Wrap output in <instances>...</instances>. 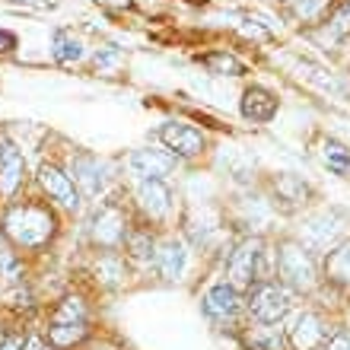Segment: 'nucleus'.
Instances as JSON below:
<instances>
[{
    "instance_id": "1",
    "label": "nucleus",
    "mask_w": 350,
    "mask_h": 350,
    "mask_svg": "<svg viewBox=\"0 0 350 350\" xmlns=\"http://www.w3.org/2000/svg\"><path fill=\"white\" fill-rule=\"evenodd\" d=\"M0 232L16 245L26 258L45 255L61 236L55 204L45 198H16L0 213Z\"/></svg>"
},
{
    "instance_id": "2",
    "label": "nucleus",
    "mask_w": 350,
    "mask_h": 350,
    "mask_svg": "<svg viewBox=\"0 0 350 350\" xmlns=\"http://www.w3.org/2000/svg\"><path fill=\"white\" fill-rule=\"evenodd\" d=\"M261 280H274V252H267L261 236H245L226 255V284L245 296Z\"/></svg>"
},
{
    "instance_id": "3",
    "label": "nucleus",
    "mask_w": 350,
    "mask_h": 350,
    "mask_svg": "<svg viewBox=\"0 0 350 350\" xmlns=\"http://www.w3.org/2000/svg\"><path fill=\"white\" fill-rule=\"evenodd\" d=\"M131 226H134V213H131L128 204L118 201V198H102L90 213L86 239L96 252H121Z\"/></svg>"
},
{
    "instance_id": "4",
    "label": "nucleus",
    "mask_w": 350,
    "mask_h": 350,
    "mask_svg": "<svg viewBox=\"0 0 350 350\" xmlns=\"http://www.w3.org/2000/svg\"><path fill=\"white\" fill-rule=\"evenodd\" d=\"M274 277L284 286H290L296 296L312 293L319 286V280H322L315 255L299 239H280L274 245Z\"/></svg>"
},
{
    "instance_id": "5",
    "label": "nucleus",
    "mask_w": 350,
    "mask_h": 350,
    "mask_svg": "<svg viewBox=\"0 0 350 350\" xmlns=\"http://www.w3.org/2000/svg\"><path fill=\"white\" fill-rule=\"evenodd\" d=\"M296 303V293L280 280H261L245 293V315L249 322L261 325H280L290 315Z\"/></svg>"
},
{
    "instance_id": "6",
    "label": "nucleus",
    "mask_w": 350,
    "mask_h": 350,
    "mask_svg": "<svg viewBox=\"0 0 350 350\" xmlns=\"http://www.w3.org/2000/svg\"><path fill=\"white\" fill-rule=\"evenodd\" d=\"M36 182H38V188H42V194H45V201H51L55 207H61V211L77 213L83 207V194L77 191V185H74V178H70V172H67V166H61L55 159H42V163H38Z\"/></svg>"
},
{
    "instance_id": "7",
    "label": "nucleus",
    "mask_w": 350,
    "mask_h": 350,
    "mask_svg": "<svg viewBox=\"0 0 350 350\" xmlns=\"http://www.w3.org/2000/svg\"><path fill=\"white\" fill-rule=\"evenodd\" d=\"M67 172L74 178L77 191L83 194V201H102L105 191H109V166H105V159H99L96 153H83V150H77L74 157L67 159Z\"/></svg>"
},
{
    "instance_id": "8",
    "label": "nucleus",
    "mask_w": 350,
    "mask_h": 350,
    "mask_svg": "<svg viewBox=\"0 0 350 350\" xmlns=\"http://www.w3.org/2000/svg\"><path fill=\"white\" fill-rule=\"evenodd\" d=\"M172 207H175V194L166 182L159 178H150V182H137L134 188V213L137 220L144 223H166L172 217Z\"/></svg>"
},
{
    "instance_id": "9",
    "label": "nucleus",
    "mask_w": 350,
    "mask_h": 350,
    "mask_svg": "<svg viewBox=\"0 0 350 350\" xmlns=\"http://www.w3.org/2000/svg\"><path fill=\"white\" fill-rule=\"evenodd\" d=\"M26 182H29L26 153L0 131V198H3V204L16 201L19 191L26 188Z\"/></svg>"
},
{
    "instance_id": "10",
    "label": "nucleus",
    "mask_w": 350,
    "mask_h": 350,
    "mask_svg": "<svg viewBox=\"0 0 350 350\" xmlns=\"http://www.w3.org/2000/svg\"><path fill=\"white\" fill-rule=\"evenodd\" d=\"M201 312L217 325H230L245 312V296L230 286L226 280H217L213 286H207L201 296Z\"/></svg>"
},
{
    "instance_id": "11",
    "label": "nucleus",
    "mask_w": 350,
    "mask_h": 350,
    "mask_svg": "<svg viewBox=\"0 0 350 350\" xmlns=\"http://www.w3.org/2000/svg\"><path fill=\"white\" fill-rule=\"evenodd\" d=\"M159 140L175 159H198L207 153V134L185 121H166L159 128Z\"/></svg>"
},
{
    "instance_id": "12",
    "label": "nucleus",
    "mask_w": 350,
    "mask_h": 350,
    "mask_svg": "<svg viewBox=\"0 0 350 350\" xmlns=\"http://www.w3.org/2000/svg\"><path fill=\"white\" fill-rule=\"evenodd\" d=\"M124 166H128V172L134 175L137 182H150V178L166 182L169 175L178 169V159H175L166 147H140L124 159Z\"/></svg>"
},
{
    "instance_id": "13",
    "label": "nucleus",
    "mask_w": 350,
    "mask_h": 350,
    "mask_svg": "<svg viewBox=\"0 0 350 350\" xmlns=\"http://www.w3.org/2000/svg\"><path fill=\"white\" fill-rule=\"evenodd\" d=\"M341 213L338 211H325V213H315L309 220L303 223V232H299V242L306 249L319 255V252H332L338 245V236H341Z\"/></svg>"
},
{
    "instance_id": "14",
    "label": "nucleus",
    "mask_w": 350,
    "mask_h": 350,
    "mask_svg": "<svg viewBox=\"0 0 350 350\" xmlns=\"http://www.w3.org/2000/svg\"><path fill=\"white\" fill-rule=\"evenodd\" d=\"M150 267L163 284H178L185 277V267H188V245L182 236H163Z\"/></svg>"
},
{
    "instance_id": "15",
    "label": "nucleus",
    "mask_w": 350,
    "mask_h": 350,
    "mask_svg": "<svg viewBox=\"0 0 350 350\" xmlns=\"http://www.w3.org/2000/svg\"><path fill=\"white\" fill-rule=\"evenodd\" d=\"M334 334V328L325 322L319 312L306 309V312L296 315L293 328L286 332V344L293 350H315V347H325V341Z\"/></svg>"
},
{
    "instance_id": "16",
    "label": "nucleus",
    "mask_w": 350,
    "mask_h": 350,
    "mask_svg": "<svg viewBox=\"0 0 350 350\" xmlns=\"http://www.w3.org/2000/svg\"><path fill=\"white\" fill-rule=\"evenodd\" d=\"M45 325H74V322H90V299L80 290H64L55 303H45L42 312Z\"/></svg>"
},
{
    "instance_id": "17",
    "label": "nucleus",
    "mask_w": 350,
    "mask_h": 350,
    "mask_svg": "<svg viewBox=\"0 0 350 350\" xmlns=\"http://www.w3.org/2000/svg\"><path fill=\"white\" fill-rule=\"evenodd\" d=\"M157 245H159L157 230H153L150 223H144V220H137V217H134V226L128 230V236H124V245H121L124 258L134 261V265H153Z\"/></svg>"
},
{
    "instance_id": "18",
    "label": "nucleus",
    "mask_w": 350,
    "mask_h": 350,
    "mask_svg": "<svg viewBox=\"0 0 350 350\" xmlns=\"http://www.w3.org/2000/svg\"><path fill=\"white\" fill-rule=\"evenodd\" d=\"M90 277L96 280L99 290H118V286H124V277H128L124 252H96V258L90 265Z\"/></svg>"
},
{
    "instance_id": "19",
    "label": "nucleus",
    "mask_w": 350,
    "mask_h": 350,
    "mask_svg": "<svg viewBox=\"0 0 350 350\" xmlns=\"http://www.w3.org/2000/svg\"><path fill=\"white\" fill-rule=\"evenodd\" d=\"M277 109H280V102L265 86H245V92H242V99H239L242 118L252 121V124H267L277 115Z\"/></svg>"
},
{
    "instance_id": "20",
    "label": "nucleus",
    "mask_w": 350,
    "mask_h": 350,
    "mask_svg": "<svg viewBox=\"0 0 350 350\" xmlns=\"http://www.w3.org/2000/svg\"><path fill=\"white\" fill-rule=\"evenodd\" d=\"M312 32H315V38L328 48L341 45L344 38H350V0H334V7L328 10V16L322 19V26H315Z\"/></svg>"
},
{
    "instance_id": "21",
    "label": "nucleus",
    "mask_w": 350,
    "mask_h": 350,
    "mask_svg": "<svg viewBox=\"0 0 350 350\" xmlns=\"http://www.w3.org/2000/svg\"><path fill=\"white\" fill-rule=\"evenodd\" d=\"M239 344L245 350H284L286 344V332L280 325H261V322H249L239 328Z\"/></svg>"
},
{
    "instance_id": "22",
    "label": "nucleus",
    "mask_w": 350,
    "mask_h": 350,
    "mask_svg": "<svg viewBox=\"0 0 350 350\" xmlns=\"http://www.w3.org/2000/svg\"><path fill=\"white\" fill-rule=\"evenodd\" d=\"M42 334L55 350H80L92 338V322H74V325H45Z\"/></svg>"
},
{
    "instance_id": "23",
    "label": "nucleus",
    "mask_w": 350,
    "mask_h": 350,
    "mask_svg": "<svg viewBox=\"0 0 350 350\" xmlns=\"http://www.w3.org/2000/svg\"><path fill=\"white\" fill-rule=\"evenodd\" d=\"M0 277H3L10 286L29 284V258L3 236V232H0Z\"/></svg>"
},
{
    "instance_id": "24",
    "label": "nucleus",
    "mask_w": 350,
    "mask_h": 350,
    "mask_svg": "<svg viewBox=\"0 0 350 350\" xmlns=\"http://www.w3.org/2000/svg\"><path fill=\"white\" fill-rule=\"evenodd\" d=\"M322 280L332 286H350V239L338 242L322 258Z\"/></svg>"
},
{
    "instance_id": "25",
    "label": "nucleus",
    "mask_w": 350,
    "mask_h": 350,
    "mask_svg": "<svg viewBox=\"0 0 350 350\" xmlns=\"http://www.w3.org/2000/svg\"><path fill=\"white\" fill-rule=\"evenodd\" d=\"M290 13L296 16V23L306 29H315L322 26V19L328 16V10L334 7V0H293V3H286Z\"/></svg>"
},
{
    "instance_id": "26",
    "label": "nucleus",
    "mask_w": 350,
    "mask_h": 350,
    "mask_svg": "<svg viewBox=\"0 0 350 350\" xmlns=\"http://www.w3.org/2000/svg\"><path fill=\"white\" fill-rule=\"evenodd\" d=\"M83 55H86V48L74 32H67V29L55 32V38H51V57H55L57 64H77Z\"/></svg>"
},
{
    "instance_id": "27",
    "label": "nucleus",
    "mask_w": 350,
    "mask_h": 350,
    "mask_svg": "<svg viewBox=\"0 0 350 350\" xmlns=\"http://www.w3.org/2000/svg\"><path fill=\"white\" fill-rule=\"evenodd\" d=\"M274 194H277V201L290 204V207H299V204L309 201L312 188H309L303 178H296V175H277L274 178Z\"/></svg>"
},
{
    "instance_id": "28",
    "label": "nucleus",
    "mask_w": 350,
    "mask_h": 350,
    "mask_svg": "<svg viewBox=\"0 0 350 350\" xmlns=\"http://www.w3.org/2000/svg\"><path fill=\"white\" fill-rule=\"evenodd\" d=\"M198 61L217 77H242L245 74V64H242L236 55H230V51H207V55H198Z\"/></svg>"
},
{
    "instance_id": "29",
    "label": "nucleus",
    "mask_w": 350,
    "mask_h": 350,
    "mask_svg": "<svg viewBox=\"0 0 350 350\" xmlns=\"http://www.w3.org/2000/svg\"><path fill=\"white\" fill-rule=\"evenodd\" d=\"M322 163L332 169L334 175H347L350 172V147H344L341 140L325 137L322 140Z\"/></svg>"
},
{
    "instance_id": "30",
    "label": "nucleus",
    "mask_w": 350,
    "mask_h": 350,
    "mask_svg": "<svg viewBox=\"0 0 350 350\" xmlns=\"http://www.w3.org/2000/svg\"><path fill=\"white\" fill-rule=\"evenodd\" d=\"M29 328H32V325L7 319V322L0 325V350H26Z\"/></svg>"
},
{
    "instance_id": "31",
    "label": "nucleus",
    "mask_w": 350,
    "mask_h": 350,
    "mask_svg": "<svg viewBox=\"0 0 350 350\" xmlns=\"http://www.w3.org/2000/svg\"><path fill=\"white\" fill-rule=\"evenodd\" d=\"M92 64H96L99 74H115V70L124 64V55H121L115 45H105V48H99V51L92 55Z\"/></svg>"
},
{
    "instance_id": "32",
    "label": "nucleus",
    "mask_w": 350,
    "mask_h": 350,
    "mask_svg": "<svg viewBox=\"0 0 350 350\" xmlns=\"http://www.w3.org/2000/svg\"><path fill=\"white\" fill-rule=\"evenodd\" d=\"M26 350H55V347L48 344V338H45V334H42V328H29Z\"/></svg>"
},
{
    "instance_id": "33",
    "label": "nucleus",
    "mask_w": 350,
    "mask_h": 350,
    "mask_svg": "<svg viewBox=\"0 0 350 350\" xmlns=\"http://www.w3.org/2000/svg\"><path fill=\"white\" fill-rule=\"evenodd\" d=\"M328 350H350V328H341V332H334L328 341H325Z\"/></svg>"
},
{
    "instance_id": "34",
    "label": "nucleus",
    "mask_w": 350,
    "mask_h": 350,
    "mask_svg": "<svg viewBox=\"0 0 350 350\" xmlns=\"http://www.w3.org/2000/svg\"><path fill=\"white\" fill-rule=\"evenodd\" d=\"M16 48V36L10 32V29H0V55H7Z\"/></svg>"
},
{
    "instance_id": "35",
    "label": "nucleus",
    "mask_w": 350,
    "mask_h": 350,
    "mask_svg": "<svg viewBox=\"0 0 350 350\" xmlns=\"http://www.w3.org/2000/svg\"><path fill=\"white\" fill-rule=\"evenodd\" d=\"M277 3H293V0H277Z\"/></svg>"
},
{
    "instance_id": "36",
    "label": "nucleus",
    "mask_w": 350,
    "mask_h": 350,
    "mask_svg": "<svg viewBox=\"0 0 350 350\" xmlns=\"http://www.w3.org/2000/svg\"><path fill=\"white\" fill-rule=\"evenodd\" d=\"M315 350H328V347H315Z\"/></svg>"
}]
</instances>
